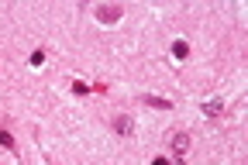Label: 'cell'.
Wrapping results in <instances>:
<instances>
[{
	"mask_svg": "<svg viewBox=\"0 0 248 165\" xmlns=\"http://www.w3.org/2000/svg\"><path fill=\"white\" fill-rule=\"evenodd\" d=\"M221 110H224V100H210V104H203V114H207V117H217Z\"/></svg>",
	"mask_w": 248,
	"mask_h": 165,
	"instance_id": "4",
	"label": "cell"
},
{
	"mask_svg": "<svg viewBox=\"0 0 248 165\" xmlns=\"http://www.w3.org/2000/svg\"><path fill=\"white\" fill-rule=\"evenodd\" d=\"M172 55L176 59H186V55H190V45H186V42H172Z\"/></svg>",
	"mask_w": 248,
	"mask_h": 165,
	"instance_id": "5",
	"label": "cell"
},
{
	"mask_svg": "<svg viewBox=\"0 0 248 165\" xmlns=\"http://www.w3.org/2000/svg\"><path fill=\"white\" fill-rule=\"evenodd\" d=\"M152 165H172V162H169V158H162V155H159V158H155V162H152Z\"/></svg>",
	"mask_w": 248,
	"mask_h": 165,
	"instance_id": "9",
	"label": "cell"
},
{
	"mask_svg": "<svg viewBox=\"0 0 248 165\" xmlns=\"http://www.w3.org/2000/svg\"><path fill=\"white\" fill-rule=\"evenodd\" d=\"M42 62H45V52H42V48L31 52V65H42Z\"/></svg>",
	"mask_w": 248,
	"mask_h": 165,
	"instance_id": "8",
	"label": "cell"
},
{
	"mask_svg": "<svg viewBox=\"0 0 248 165\" xmlns=\"http://www.w3.org/2000/svg\"><path fill=\"white\" fill-rule=\"evenodd\" d=\"M172 148H176V151H186V135H183V131H179V135H176V141H172Z\"/></svg>",
	"mask_w": 248,
	"mask_h": 165,
	"instance_id": "7",
	"label": "cell"
},
{
	"mask_svg": "<svg viewBox=\"0 0 248 165\" xmlns=\"http://www.w3.org/2000/svg\"><path fill=\"white\" fill-rule=\"evenodd\" d=\"M138 100H141V104H148V107H159V110H169V107H172L169 100H162V96H148V93H145V96H138Z\"/></svg>",
	"mask_w": 248,
	"mask_h": 165,
	"instance_id": "3",
	"label": "cell"
},
{
	"mask_svg": "<svg viewBox=\"0 0 248 165\" xmlns=\"http://www.w3.org/2000/svg\"><path fill=\"white\" fill-rule=\"evenodd\" d=\"M117 17H121V7H117V4H110V7H97V21L110 24V21H117Z\"/></svg>",
	"mask_w": 248,
	"mask_h": 165,
	"instance_id": "2",
	"label": "cell"
},
{
	"mask_svg": "<svg viewBox=\"0 0 248 165\" xmlns=\"http://www.w3.org/2000/svg\"><path fill=\"white\" fill-rule=\"evenodd\" d=\"M0 145H4V148H14V138H11V131H4V127H0Z\"/></svg>",
	"mask_w": 248,
	"mask_h": 165,
	"instance_id": "6",
	"label": "cell"
},
{
	"mask_svg": "<svg viewBox=\"0 0 248 165\" xmlns=\"http://www.w3.org/2000/svg\"><path fill=\"white\" fill-rule=\"evenodd\" d=\"M114 131H117V135H121V138H128V135H131V131H135V120L121 114V117H114Z\"/></svg>",
	"mask_w": 248,
	"mask_h": 165,
	"instance_id": "1",
	"label": "cell"
}]
</instances>
